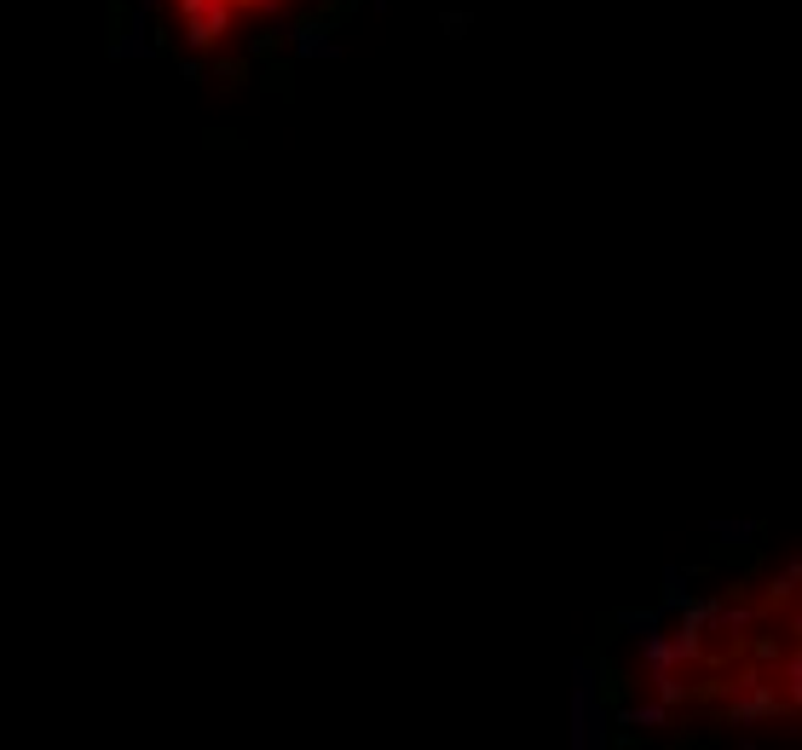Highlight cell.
Listing matches in <instances>:
<instances>
[{
    "instance_id": "obj_1",
    "label": "cell",
    "mask_w": 802,
    "mask_h": 750,
    "mask_svg": "<svg viewBox=\"0 0 802 750\" xmlns=\"http://www.w3.org/2000/svg\"><path fill=\"white\" fill-rule=\"evenodd\" d=\"M300 7V0H156L163 24L173 40H185L196 52H231L243 40L266 35L272 24Z\"/></svg>"
}]
</instances>
